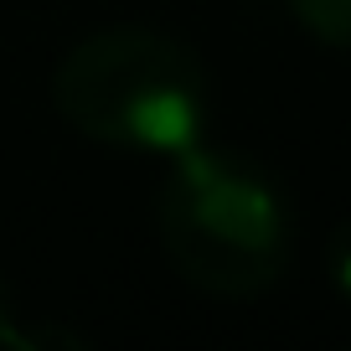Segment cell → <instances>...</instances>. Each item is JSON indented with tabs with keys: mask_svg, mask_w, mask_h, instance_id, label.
<instances>
[{
	"mask_svg": "<svg viewBox=\"0 0 351 351\" xmlns=\"http://www.w3.org/2000/svg\"><path fill=\"white\" fill-rule=\"evenodd\" d=\"M165 258L191 289L217 300H258L285 279L295 217L289 197L253 155L191 145L176 155L155 197Z\"/></svg>",
	"mask_w": 351,
	"mask_h": 351,
	"instance_id": "1",
	"label": "cell"
},
{
	"mask_svg": "<svg viewBox=\"0 0 351 351\" xmlns=\"http://www.w3.org/2000/svg\"><path fill=\"white\" fill-rule=\"evenodd\" d=\"M207 99L202 57L150 26L83 36L52 73V104L83 140L171 160L207 140Z\"/></svg>",
	"mask_w": 351,
	"mask_h": 351,
	"instance_id": "2",
	"label": "cell"
},
{
	"mask_svg": "<svg viewBox=\"0 0 351 351\" xmlns=\"http://www.w3.org/2000/svg\"><path fill=\"white\" fill-rule=\"evenodd\" d=\"M289 11L315 42L351 52V0H289Z\"/></svg>",
	"mask_w": 351,
	"mask_h": 351,
	"instance_id": "3",
	"label": "cell"
},
{
	"mask_svg": "<svg viewBox=\"0 0 351 351\" xmlns=\"http://www.w3.org/2000/svg\"><path fill=\"white\" fill-rule=\"evenodd\" d=\"M47 341H62V346H83L77 336H67V330H21V310H16V289L0 279V346H11V351H36L47 346Z\"/></svg>",
	"mask_w": 351,
	"mask_h": 351,
	"instance_id": "4",
	"label": "cell"
},
{
	"mask_svg": "<svg viewBox=\"0 0 351 351\" xmlns=\"http://www.w3.org/2000/svg\"><path fill=\"white\" fill-rule=\"evenodd\" d=\"M326 269H330V285H336V295L351 305V217L336 228V238H330L326 248Z\"/></svg>",
	"mask_w": 351,
	"mask_h": 351,
	"instance_id": "5",
	"label": "cell"
}]
</instances>
